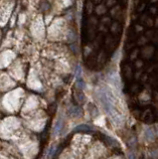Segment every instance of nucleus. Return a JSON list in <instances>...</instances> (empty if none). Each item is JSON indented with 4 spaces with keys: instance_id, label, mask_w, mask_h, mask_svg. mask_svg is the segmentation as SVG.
<instances>
[{
    "instance_id": "1",
    "label": "nucleus",
    "mask_w": 158,
    "mask_h": 159,
    "mask_svg": "<svg viewBox=\"0 0 158 159\" xmlns=\"http://www.w3.org/2000/svg\"><path fill=\"white\" fill-rule=\"evenodd\" d=\"M61 120H58L57 121V123H56V126H55V132L56 133H58V132H59V130H60V129H61Z\"/></svg>"
},
{
    "instance_id": "2",
    "label": "nucleus",
    "mask_w": 158,
    "mask_h": 159,
    "mask_svg": "<svg viewBox=\"0 0 158 159\" xmlns=\"http://www.w3.org/2000/svg\"><path fill=\"white\" fill-rule=\"evenodd\" d=\"M81 73H82L81 67H80V66H79V67H78V69H77V75H76V77H77V79H80V77H81Z\"/></svg>"
}]
</instances>
